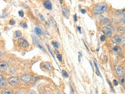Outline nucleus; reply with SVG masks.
<instances>
[{
    "label": "nucleus",
    "instance_id": "7ed1b4c3",
    "mask_svg": "<svg viewBox=\"0 0 125 94\" xmlns=\"http://www.w3.org/2000/svg\"><path fill=\"white\" fill-rule=\"evenodd\" d=\"M112 42H114L116 46L121 45L122 46H124V35H115L112 36Z\"/></svg>",
    "mask_w": 125,
    "mask_h": 94
},
{
    "label": "nucleus",
    "instance_id": "a19ab883",
    "mask_svg": "<svg viewBox=\"0 0 125 94\" xmlns=\"http://www.w3.org/2000/svg\"><path fill=\"white\" fill-rule=\"evenodd\" d=\"M83 42H84V45L85 46V48H86V49H87L88 51H89V48H88V46H87V44H86V42H85L84 41H83Z\"/></svg>",
    "mask_w": 125,
    "mask_h": 94
},
{
    "label": "nucleus",
    "instance_id": "0eeeda50",
    "mask_svg": "<svg viewBox=\"0 0 125 94\" xmlns=\"http://www.w3.org/2000/svg\"><path fill=\"white\" fill-rule=\"evenodd\" d=\"M112 51H113V53H115L118 57H122L124 56V51H123L122 47H121L120 46H113Z\"/></svg>",
    "mask_w": 125,
    "mask_h": 94
},
{
    "label": "nucleus",
    "instance_id": "cd10ccee",
    "mask_svg": "<svg viewBox=\"0 0 125 94\" xmlns=\"http://www.w3.org/2000/svg\"><path fill=\"white\" fill-rule=\"evenodd\" d=\"M21 26L23 27V28H24V29L27 28V23L25 21H22L21 23Z\"/></svg>",
    "mask_w": 125,
    "mask_h": 94
},
{
    "label": "nucleus",
    "instance_id": "a18cd8bd",
    "mask_svg": "<svg viewBox=\"0 0 125 94\" xmlns=\"http://www.w3.org/2000/svg\"><path fill=\"white\" fill-rule=\"evenodd\" d=\"M95 93H96V94H99V93H98V91H97V90H96V92H95Z\"/></svg>",
    "mask_w": 125,
    "mask_h": 94
},
{
    "label": "nucleus",
    "instance_id": "4c0bfd02",
    "mask_svg": "<svg viewBox=\"0 0 125 94\" xmlns=\"http://www.w3.org/2000/svg\"><path fill=\"white\" fill-rule=\"evenodd\" d=\"M73 21H74V22H77V14L73 15Z\"/></svg>",
    "mask_w": 125,
    "mask_h": 94
},
{
    "label": "nucleus",
    "instance_id": "f704fd0d",
    "mask_svg": "<svg viewBox=\"0 0 125 94\" xmlns=\"http://www.w3.org/2000/svg\"><path fill=\"white\" fill-rule=\"evenodd\" d=\"M9 24H10V25H14L15 24H16V22H15V21H14V20L11 19L10 21V23H9Z\"/></svg>",
    "mask_w": 125,
    "mask_h": 94
},
{
    "label": "nucleus",
    "instance_id": "aec40b11",
    "mask_svg": "<svg viewBox=\"0 0 125 94\" xmlns=\"http://www.w3.org/2000/svg\"><path fill=\"white\" fill-rule=\"evenodd\" d=\"M1 94H13V90L10 88H5L3 90Z\"/></svg>",
    "mask_w": 125,
    "mask_h": 94
},
{
    "label": "nucleus",
    "instance_id": "4be33fe9",
    "mask_svg": "<svg viewBox=\"0 0 125 94\" xmlns=\"http://www.w3.org/2000/svg\"><path fill=\"white\" fill-rule=\"evenodd\" d=\"M93 63H94V65H95V69H96V74H97V75L101 76L100 70H99V66H98V64H97V62H96L95 60H94V61H93Z\"/></svg>",
    "mask_w": 125,
    "mask_h": 94
},
{
    "label": "nucleus",
    "instance_id": "7c9ffc66",
    "mask_svg": "<svg viewBox=\"0 0 125 94\" xmlns=\"http://www.w3.org/2000/svg\"><path fill=\"white\" fill-rule=\"evenodd\" d=\"M46 46H47V48H48V49H49V52L51 53V55H52V57L53 58H55V56H54V53H52V50H51V49H50V47H49V45H46Z\"/></svg>",
    "mask_w": 125,
    "mask_h": 94
},
{
    "label": "nucleus",
    "instance_id": "393cba45",
    "mask_svg": "<svg viewBox=\"0 0 125 94\" xmlns=\"http://www.w3.org/2000/svg\"><path fill=\"white\" fill-rule=\"evenodd\" d=\"M38 79H39V78H38V77H32V78H31V84H35L36 82L38 81Z\"/></svg>",
    "mask_w": 125,
    "mask_h": 94
},
{
    "label": "nucleus",
    "instance_id": "412c9836",
    "mask_svg": "<svg viewBox=\"0 0 125 94\" xmlns=\"http://www.w3.org/2000/svg\"><path fill=\"white\" fill-rule=\"evenodd\" d=\"M9 73L11 74H14L17 73V68H15V67L13 66H12V67H10V68H9Z\"/></svg>",
    "mask_w": 125,
    "mask_h": 94
},
{
    "label": "nucleus",
    "instance_id": "5701e85b",
    "mask_svg": "<svg viewBox=\"0 0 125 94\" xmlns=\"http://www.w3.org/2000/svg\"><path fill=\"white\" fill-rule=\"evenodd\" d=\"M114 14H115V16H116V17H122V16L124 15L122 10H115Z\"/></svg>",
    "mask_w": 125,
    "mask_h": 94
},
{
    "label": "nucleus",
    "instance_id": "39448f33",
    "mask_svg": "<svg viewBox=\"0 0 125 94\" xmlns=\"http://www.w3.org/2000/svg\"><path fill=\"white\" fill-rule=\"evenodd\" d=\"M32 39H33V44L35 46H37L38 48H39L40 49H42V51H44V52L46 53V50L45 49V47H43V46L41 44V40H40V39H38V37L34 36V35H32Z\"/></svg>",
    "mask_w": 125,
    "mask_h": 94
},
{
    "label": "nucleus",
    "instance_id": "58836bf2",
    "mask_svg": "<svg viewBox=\"0 0 125 94\" xmlns=\"http://www.w3.org/2000/svg\"><path fill=\"white\" fill-rule=\"evenodd\" d=\"M70 93H71V94H73L74 93V91H73V87H72V85H70Z\"/></svg>",
    "mask_w": 125,
    "mask_h": 94
},
{
    "label": "nucleus",
    "instance_id": "72a5a7b5",
    "mask_svg": "<svg viewBox=\"0 0 125 94\" xmlns=\"http://www.w3.org/2000/svg\"><path fill=\"white\" fill-rule=\"evenodd\" d=\"M38 17H40V19L42 20V21H44V22L45 21V17H44V16H43L42 14H41V13H39V14H38Z\"/></svg>",
    "mask_w": 125,
    "mask_h": 94
},
{
    "label": "nucleus",
    "instance_id": "dca6fc26",
    "mask_svg": "<svg viewBox=\"0 0 125 94\" xmlns=\"http://www.w3.org/2000/svg\"><path fill=\"white\" fill-rule=\"evenodd\" d=\"M34 34L37 35V36H41L42 35V30L40 27H35L34 29Z\"/></svg>",
    "mask_w": 125,
    "mask_h": 94
},
{
    "label": "nucleus",
    "instance_id": "f3484780",
    "mask_svg": "<svg viewBox=\"0 0 125 94\" xmlns=\"http://www.w3.org/2000/svg\"><path fill=\"white\" fill-rule=\"evenodd\" d=\"M27 93L28 92H27V89L26 88H21L17 89L14 94H27Z\"/></svg>",
    "mask_w": 125,
    "mask_h": 94
},
{
    "label": "nucleus",
    "instance_id": "9d476101",
    "mask_svg": "<svg viewBox=\"0 0 125 94\" xmlns=\"http://www.w3.org/2000/svg\"><path fill=\"white\" fill-rule=\"evenodd\" d=\"M10 68V65L6 61H0V72H6Z\"/></svg>",
    "mask_w": 125,
    "mask_h": 94
},
{
    "label": "nucleus",
    "instance_id": "a211bd4d",
    "mask_svg": "<svg viewBox=\"0 0 125 94\" xmlns=\"http://www.w3.org/2000/svg\"><path fill=\"white\" fill-rule=\"evenodd\" d=\"M125 74L123 73L122 75H121L120 77H119V83H120V85H122V87L124 88V79H125Z\"/></svg>",
    "mask_w": 125,
    "mask_h": 94
},
{
    "label": "nucleus",
    "instance_id": "473e14b6",
    "mask_svg": "<svg viewBox=\"0 0 125 94\" xmlns=\"http://www.w3.org/2000/svg\"><path fill=\"white\" fill-rule=\"evenodd\" d=\"M113 85H114V86H116V85H119V82L116 79H113Z\"/></svg>",
    "mask_w": 125,
    "mask_h": 94
},
{
    "label": "nucleus",
    "instance_id": "9b49d317",
    "mask_svg": "<svg viewBox=\"0 0 125 94\" xmlns=\"http://www.w3.org/2000/svg\"><path fill=\"white\" fill-rule=\"evenodd\" d=\"M114 70H115L116 75L118 77H120L122 75V74L124 73V68L122 67V65H120V64H115Z\"/></svg>",
    "mask_w": 125,
    "mask_h": 94
},
{
    "label": "nucleus",
    "instance_id": "ea45409f",
    "mask_svg": "<svg viewBox=\"0 0 125 94\" xmlns=\"http://www.w3.org/2000/svg\"><path fill=\"white\" fill-rule=\"evenodd\" d=\"M80 11H81V13L82 14H85V13H86V10H85L84 9H81Z\"/></svg>",
    "mask_w": 125,
    "mask_h": 94
},
{
    "label": "nucleus",
    "instance_id": "f8f14e48",
    "mask_svg": "<svg viewBox=\"0 0 125 94\" xmlns=\"http://www.w3.org/2000/svg\"><path fill=\"white\" fill-rule=\"evenodd\" d=\"M7 86V81L2 74L0 73V88L5 89Z\"/></svg>",
    "mask_w": 125,
    "mask_h": 94
},
{
    "label": "nucleus",
    "instance_id": "ddd939ff",
    "mask_svg": "<svg viewBox=\"0 0 125 94\" xmlns=\"http://www.w3.org/2000/svg\"><path fill=\"white\" fill-rule=\"evenodd\" d=\"M62 13L66 18H69L70 17V10L68 9V7L66 6V5H63L62 6Z\"/></svg>",
    "mask_w": 125,
    "mask_h": 94
},
{
    "label": "nucleus",
    "instance_id": "37998d69",
    "mask_svg": "<svg viewBox=\"0 0 125 94\" xmlns=\"http://www.w3.org/2000/svg\"><path fill=\"white\" fill-rule=\"evenodd\" d=\"M30 94H36V93H35L34 91V90H31V93Z\"/></svg>",
    "mask_w": 125,
    "mask_h": 94
},
{
    "label": "nucleus",
    "instance_id": "1a4fd4ad",
    "mask_svg": "<svg viewBox=\"0 0 125 94\" xmlns=\"http://www.w3.org/2000/svg\"><path fill=\"white\" fill-rule=\"evenodd\" d=\"M101 31L105 37H112L113 36V31L109 28V27H108L107 26L102 27Z\"/></svg>",
    "mask_w": 125,
    "mask_h": 94
},
{
    "label": "nucleus",
    "instance_id": "c03bdc74",
    "mask_svg": "<svg viewBox=\"0 0 125 94\" xmlns=\"http://www.w3.org/2000/svg\"><path fill=\"white\" fill-rule=\"evenodd\" d=\"M89 63H90V64H91V66H92V68L93 71H94V68H93V66H92V63L91 61H89Z\"/></svg>",
    "mask_w": 125,
    "mask_h": 94
},
{
    "label": "nucleus",
    "instance_id": "2eb2a0df",
    "mask_svg": "<svg viewBox=\"0 0 125 94\" xmlns=\"http://www.w3.org/2000/svg\"><path fill=\"white\" fill-rule=\"evenodd\" d=\"M116 32H117V35H124V32H125L124 26H118L116 28Z\"/></svg>",
    "mask_w": 125,
    "mask_h": 94
},
{
    "label": "nucleus",
    "instance_id": "423d86ee",
    "mask_svg": "<svg viewBox=\"0 0 125 94\" xmlns=\"http://www.w3.org/2000/svg\"><path fill=\"white\" fill-rule=\"evenodd\" d=\"M31 78H32V76L30 75L29 74H23L20 77V80L24 84H29L31 82Z\"/></svg>",
    "mask_w": 125,
    "mask_h": 94
},
{
    "label": "nucleus",
    "instance_id": "f257e3e1",
    "mask_svg": "<svg viewBox=\"0 0 125 94\" xmlns=\"http://www.w3.org/2000/svg\"><path fill=\"white\" fill-rule=\"evenodd\" d=\"M108 8H109V6L106 2H100L95 4V5L92 6V11L95 15L99 16V15H102L104 13H105V12L108 10Z\"/></svg>",
    "mask_w": 125,
    "mask_h": 94
},
{
    "label": "nucleus",
    "instance_id": "c9c22d12",
    "mask_svg": "<svg viewBox=\"0 0 125 94\" xmlns=\"http://www.w3.org/2000/svg\"><path fill=\"white\" fill-rule=\"evenodd\" d=\"M77 29L78 32H79L80 34H81V33H82V31H81V27L80 26H77Z\"/></svg>",
    "mask_w": 125,
    "mask_h": 94
},
{
    "label": "nucleus",
    "instance_id": "2f4dec72",
    "mask_svg": "<svg viewBox=\"0 0 125 94\" xmlns=\"http://www.w3.org/2000/svg\"><path fill=\"white\" fill-rule=\"evenodd\" d=\"M18 14H19L20 17H23V16H24V13H23V10H20L18 12Z\"/></svg>",
    "mask_w": 125,
    "mask_h": 94
},
{
    "label": "nucleus",
    "instance_id": "c756f323",
    "mask_svg": "<svg viewBox=\"0 0 125 94\" xmlns=\"http://www.w3.org/2000/svg\"><path fill=\"white\" fill-rule=\"evenodd\" d=\"M56 58L58 59L60 62H62V55L60 53V54H56Z\"/></svg>",
    "mask_w": 125,
    "mask_h": 94
},
{
    "label": "nucleus",
    "instance_id": "a878e982",
    "mask_svg": "<svg viewBox=\"0 0 125 94\" xmlns=\"http://www.w3.org/2000/svg\"><path fill=\"white\" fill-rule=\"evenodd\" d=\"M106 81H107V82H108V84L109 85V87H110V89H111V91H112V93H115L114 89H113V85H112V83H111V82L109 81V80L108 79V78H106Z\"/></svg>",
    "mask_w": 125,
    "mask_h": 94
},
{
    "label": "nucleus",
    "instance_id": "4468645a",
    "mask_svg": "<svg viewBox=\"0 0 125 94\" xmlns=\"http://www.w3.org/2000/svg\"><path fill=\"white\" fill-rule=\"evenodd\" d=\"M43 6L45 8L46 10H52V4L51 1L49 0H45V1H43Z\"/></svg>",
    "mask_w": 125,
    "mask_h": 94
},
{
    "label": "nucleus",
    "instance_id": "79ce46f5",
    "mask_svg": "<svg viewBox=\"0 0 125 94\" xmlns=\"http://www.w3.org/2000/svg\"><path fill=\"white\" fill-rule=\"evenodd\" d=\"M55 53H56V54H60V51H59L58 49H55V51H54Z\"/></svg>",
    "mask_w": 125,
    "mask_h": 94
},
{
    "label": "nucleus",
    "instance_id": "6ab92c4d",
    "mask_svg": "<svg viewBox=\"0 0 125 94\" xmlns=\"http://www.w3.org/2000/svg\"><path fill=\"white\" fill-rule=\"evenodd\" d=\"M21 35H22V32L21 31L17 30L14 31V34H13V38H21Z\"/></svg>",
    "mask_w": 125,
    "mask_h": 94
},
{
    "label": "nucleus",
    "instance_id": "c85d7f7f",
    "mask_svg": "<svg viewBox=\"0 0 125 94\" xmlns=\"http://www.w3.org/2000/svg\"><path fill=\"white\" fill-rule=\"evenodd\" d=\"M105 40H106V37H105L104 35H102L100 36V41L102 42H105Z\"/></svg>",
    "mask_w": 125,
    "mask_h": 94
},
{
    "label": "nucleus",
    "instance_id": "bb28decb",
    "mask_svg": "<svg viewBox=\"0 0 125 94\" xmlns=\"http://www.w3.org/2000/svg\"><path fill=\"white\" fill-rule=\"evenodd\" d=\"M62 75L63 76L64 78H68V77H69V74H68L67 72H66V70H62Z\"/></svg>",
    "mask_w": 125,
    "mask_h": 94
},
{
    "label": "nucleus",
    "instance_id": "f03ea898",
    "mask_svg": "<svg viewBox=\"0 0 125 94\" xmlns=\"http://www.w3.org/2000/svg\"><path fill=\"white\" fill-rule=\"evenodd\" d=\"M7 83H9L11 87L15 88L19 86L20 83H21V80H20V78L17 76H11L8 78Z\"/></svg>",
    "mask_w": 125,
    "mask_h": 94
},
{
    "label": "nucleus",
    "instance_id": "6e6552de",
    "mask_svg": "<svg viewBox=\"0 0 125 94\" xmlns=\"http://www.w3.org/2000/svg\"><path fill=\"white\" fill-rule=\"evenodd\" d=\"M41 68L42 70H46V71H49L51 72L53 70V67L51 63L49 62H44V63H42L41 64Z\"/></svg>",
    "mask_w": 125,
    "mask_h": 94
},
{
    "label": "nucleus",
    "instance_id": "20e7f679",
    "mask_svg": "<svg viewBox=\"0 0 125 94\" xmlns=\"http://www.w3.org/2000/svg\"><path fill=\"white\" fill-rule=\"evenodd\" d=\"M17 44L18 46L21 47V48L22 49H27V48H28V47L30 46V44H29V42H27V39H25L24 38H18V40H17Z\"/></svg>",
    "mask_w": 125,
    "mask_h": 94
},
{
    "label": "nucleus",
    "instance_id": "e433bc0d",
    "mask_svg": "<svg viewBox=\"0 0 125 94\" xmlns=\"http://www.w3.org/2000/svg\"><path fill=\"white\" fill-rule=\"evenodd\" d=\"M78 53H79V56H78V61L81 62V57H82V53H81V52H79Z\"/></svg>",
    "mask_w": 125,
    "mask_h": 94
},
{
    "label": "nucleus",
    "instance_id": "b1692460",
    "mask_svg": "<svg viewBox=\"0 0 125 94\" xmlns=\"http://www.w3.org/2000/svg\"><path fill=\"white\" fill-rule=\"evenodd\" d=\"M51 44H52V46L54 47L55 49H58L59 48V46H60V44H59V42H56V41H52V42H51Z\"/></svg>",
    "mask_w": 125,
    "mask_h": 94
}]
</instances>
